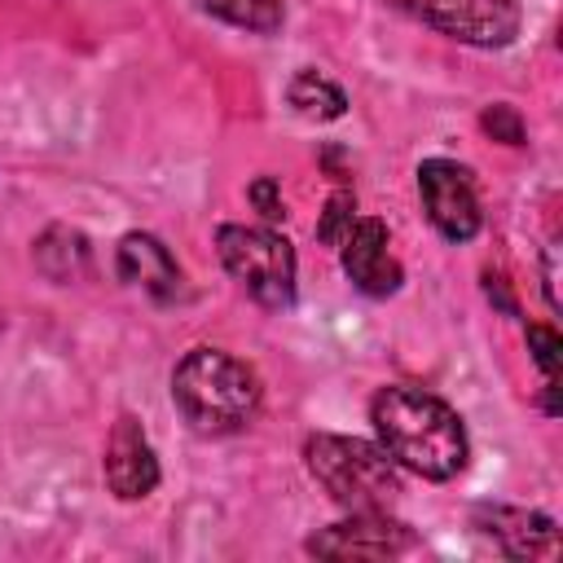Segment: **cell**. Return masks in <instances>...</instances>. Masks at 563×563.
Segmentation results:
<instances>
[{
  "instance_id": "cell-7",
  "label": "cell",
  "mask_w": 563,
  "mask_h": 563,
  "mask_svg": "<svg viewBox=\"0 0 563 563\" xmlns=\"http://www.w3.org/2000/svg\"><path fill=\"white\" fill-rule=\"evenodd\" d=\"M413 545V532L387 510H352V519L330 523L303 541V550L317 559H396Z\"/></svg>"
},
{
  "instance_id": "cell-9",
  "label": "cell",
  "mask_w": 563,
  "mask_h": 563,
  "mask_svg": "<svg viewBox=\"0 0 563 563\" xmlns=\"http://www.w3.org/2000/svg\"><path fill=\"white\" fill-rule=\"evenodd\" d=\"M471 528L479 537H488L510 559H541V554H554V545H559L554 519L541 515V510H523V506L479 501L471 510Z\"/></svg>"
},
{
  "instance_id": "cell-8",
  "label": "cell",
  "mask_w": 563,
  "mask_h": 563,
  "mask_svg": "<svg viewBox=\"0 0 563 563\" xmlns=\"http://www.w3.org/2000/svg\"><path fill=\"white\" fill-rule=\"evenodd\" d=\"M106 484L119 501H141L154 493L158 484V457H154V444L145 435V427L132 418V413H119L114 427H110V440H106Z\"/></svg>"
},
{
  "instance_id": "cell-17",
  "label": "cell",
  "mask_w": 563,
  "mask_h": 563,
  "mask_svg": "<svg viewBox=\"0 0 563 563\" xmlns=\"http://www.w3.org/2000/svg\"><path fill=\"white\" fill-rule=\"evenodd\" d=\"M479 128H484L493 141H501V145H523V119H519V110L506 106V101H493V106L479 114Z\"/></svg>"
},
{
  "instance_id": "cell-15",
  "label": "cell",
  "mask_w": 563,
  "mask_h": 563,
  "mask_svg": "<svg viewBox=\"0 0 563 563\" xmlns=\"http://www.w3.org/2000/svg\"><path fill=\"white\" fill-rule=\"evenodd\" d=\"M528 352H532V361H537V369L545 378V391H550L545 409L559 413V356H563V339L550 325H528Z\"/></svg>"
},
{
  "instance_id": "cell-12",
  "label": "cell",
  "mask_w": 563,
  "mask_h": 563,
  "mask_svg": "<svg viewBox=\"0 0 563 563\" xmlns=\"http://www.w3.org/2000/svg\"><path fill=\"white\" fill-rule=\"evenodd\" d=\"M88 260H92V251H88V238H84L79 229L53 224V229L35 242V264H40V273L53 277V282H75V277H84V273H88Z\"/></svg>"
},
{
  "instance_id": "cell-2",
  "label": "cell",
  "mask_w": 563,
  "mask_h": 563,
  "mask_svg": "<svg viewBox=\"0 0 563 563\" xmlns=\"http://www.w3.org/2000/svg\"><path fill=\"white\" fill-rule=\"evenodd\" d=\"M260 378L224 347H189L172 369V400L198 435H233L260 413Z\"/></svg>"
},
{
  "instance_id": "cell-3",
  "label": "cell",
  "mask_w": 563,
  "mask_h": 563,
  "mask_svg": "<svg viewBox=\"0 0 563 563\" xmlns=\"http://www.w3.org/2000/svg\"><path fill=\"white\" fill-rule=\"evenodd\" d=\"M303 466L343 510H387L400 497V471L387 457V449L356 435H334V431L308 435Z\"/></svg>"
},
{
  "instance_id": "cell-4",
  "label": "cell",
  "mask_w": 563,
  "mask_h": 563,
  "mask_svg": "<svg viewBox=\"0 0 563 563\" xmlns=\"http://www.w3.org/2000/svg\"><path fill=\"white\" fill-rule=\"evenodd\" d=\"M216 255L224 273L264 308L295 303V246L277 229L260 224H220Z\"/></svg>"
},
{
  "instance_id": "cell-18",
  "label": "cell",
  "mask_w": 563,
  "mask_h": 563,
  "mask_svg": "<svg viewBox=\"0 0 563 563\" xmlns=\"http://www.w3.org/2000/svg\"><path fill=\"white\" fill-rule=\"evenodd\" d=\"M246 198L260 207V216H264V220H282V216H286L282 194H277V180H273V176H260V180L246 189Z\"/></svg>"
},
{
  "instance_id": "cell-16",
  "label": "cell",
  "mask_w": 563,
  "mask_h": 563,
  "mask_svg": "<svg viewBox=\"0 0 563 563\" xmlns=\"http://www.w3.org/2000/svg\"><path fill=\"white\" fill-rule=\"evenodd\" d=\"M352 224H356V194H352V189H334V194L325 198L321 220H317V238H321L325 246H339Z\"/></svg>"
},
{
  "instance_id": "cell-1",
  "label": "cell",
  "mask_w": 563,
  "mask_h": 563,
  "mask_svg": "<svg viewBox=\"0 0 563 563\" xmlns=\"http://www.w3.org/2000/svg\"><path fill=\"white\" fill-rule=\"evenodd\" d=\"M369 422L396 466H405L422 479H435V484L466 471V457H471L466 427H462L457 409L444 405L440 396H431L422 387L391 383L369 400Z\"/></svg>"
},
{
  "instance_id": "cell-5",
  "label": "cell",
  "mask_w": 563,
  "mask_h": 563,
  "mask_svg": "<svg viewBox=\"0 0 563 563\" xmlns=\"http://www.w3.org/2000/svg\"><path fill=\"white\" fill-rule=\"evenodd\" d=\"M405 18L475 48H501L519 35V4L515 0H383Z\"/></svg>"
},
{
  "instance_id": "cell-13",
  "label": "cell",
  "mask_w": 563,
  "mask_h": 563,
  "mask_svg": "<svg viewBox=\"0 0 563 563\" xmlns=\"http://www.w3.org/2000/svg\"><path fill=\"white\" fill-rule=\"evenodd\" d=\"M286 101L303 114V119H317V123H330L347 110V92L339 84H330L321 70H299L290 84H286Z\"/></svg>"
},
{
  "instance_id": "cell-14",
  "label": "cell",
  "mask_w": 563,
  "mask_h": 563,
  "mask_svg": "<svg viewBox=\"0 0 563 563\" xmlns=\"http://www.w3.org/2000/svg\"><path fill=\"white\" fill-rule=\"evenodd\" d=\"M194 4L202 13H211V18H220V22L255 31V35H273L286 22V4L282 0H194Z\"/></svg>"
},
{
  "instance_id": "cell-19",
  "label": "cell",
  "mask_w": 563,
  "mask_h": 563,
  "mask_svg": "<svg viewBox=\"0 0 563 563\" xmlns=\"http://www.w3.org/2000/svg\"><path fill=\"white\" fill-rule=\"evenodd\" d=\"M484 290H488V299H493V303H497L506 317H519V308H515V295L506 290V277H501V273H493V268H488V273H484Z\"/></svg>"
},
{
  "instance_id": "cell-6",
  "label": "cell",
  "mask_w": 563,
  "mask_h": 563,
  "mask_svg": "<svg viewBox=\"0 0 563 563\" xmlns=\"http://www.w3.org/2000/svg\"><path fill=\"white\" fill-rule=\"evenodd\" d=\"M418 198H422V211H427L431 229L444 242H471L484 224L475 180L453 158H422L418 163Z\"/></svg>"
},
{
  "instance_id": "cell-10",
  "label": "cell",
  "mask_w": 563,
  "mask_h": 563,
  "mask_svg": "<svg viewBox=\"0 0 563 563\" xmlns=\"http://www.w3.org/2000/svg\"><path fill=\"white\" fill-rule=\"evenodd\" d=\"M387 224L383 220H356L347 229V238L339 242V264L347 273V282L361 290V295H374V299H387L400 290V264L396 255L387 251Z\"/></svg>"
},
{
  "instance_id": "cell-11",
  "label": "cell",
  "mask_w": 563,
  "mask_h": 563,
  "mask_svg": "<svg viewBox=\"0 0 563 563\" xmlns=\"http://www.w3.org/2000/svg\"><path fill=\"white\" fill-rule=\"evenodd\" d=\"M114 268L128 286H141L158 303H172L180 295V264L154 233H141V229L123 233L119 251H114Z\"/></svg>"
}]
</instances>
